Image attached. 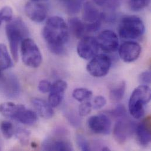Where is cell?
<instances>
[{"label": "cell", "instance_id": "6da1fadb", "mask_svg": "<svg viewBox=\"0 0 151 151\" xmlns=\"http://www.w3.org/2000/svg\"><path fill=\"white\" fill-rule=\"evenodd\" d=\"M42 35L52 53L58 55L65 53V45L69 40V28L63 18L58 16L50 18L43 28Z\"/></svg>", "mask_w": 151, "mask_h": 151}, {"label": "cell", "instance_id": "7a4b0ae2", "mask_svg": "<svg viewBox=\"0 0 151 151\" xmlns=\"http://www.w3.org/2000/svg\"><path fill=\"white\" fill-rule=\"evenodd\" d=\"M5 31L11 55L14 60L17 61L19 46L24 40L28 38V29L21 19L17 18L9 21L6 25Z\"/></svg>", "mask_w": 151, "mask_h": 151}, {"label": "cell", "instance_id": "3957f363", "mask_svg": "<svg viewBox=\"0 0 151 151\" xmlns=\"http://www.w3.org/2000/svg\"><path fill=\"white\" fill-rule=\"evenodd\" d=\"M151 99V88L148 85H141L136 88L129 101V111L131 115L135 119L141 118L145 113L144 106Z\"/></svg>", "mask_w": 151, "mask_h": 151}, {"label": "cell", "instance_id": "277c9868", "mask_svg": "<svg viewBox=\"0 0 151 151\" xmlns=\"http://www.w3.org/2000/svg\"><path fill=\"white\" fill-rule=\"evenodd\" d=\"M145 32V25L142 20L137 16L125 17L121 21L119 27V36L127 40H135Z\"/></svg>", "mask_w": 151, "mask_h": 151}, {"label": "cell", "instance_id": "5b68a950", "mask_svg": "<svg viewBox=\"0 0 151 151\" xmlns=\"http://www.w3.org/2000/svg\"><path fill=\"white\" fill-rule=\"evenodd\" d=\"M21 53L24 64L32 68H36L42 63V57L36 43L30 38H25L21 44Z\"/></svg>", "mask_w": 151, "mask_h": 151}, {"label": "cell", "instance_id": "8992f818", "mask_svg": "<svg viewBox=\"0 0 151 151\" xmlns=\"http://www.w3.org/2000/svg\"><path fill=\"white\" fill-rule=\"evenodd\" d=\"M112 65L111 58L105 54L96 55L86 66L87 71L94 77H102L107 75Z\"/></svg>", "mask_w": 151, "mask_h": 151}, {"label": "cell", "instance_id": "52a82bcc", "mask_svg": "<svg viewBox=\"0 0 151 151\" xmlns=\"http://www.w3.org/2000/svg\"><path fill=\"white\" fill-rule=\"evenodd\" d=\"M136 125L127 118V116L119 119L114 128V137L119 144H123L132 136L135 132Z\"/></svg>", "mask_w": 151, "mask_h": 151}, {"label": "cell", "instance_id": "ba28073f", "mask_svg": "<svg viewBox=\"0 0 151 151\" xmlns=\"http://www.w3.org/2000/svg\"><path fill=\"white\" fill-rule=\"evenodd\" d=\"M99 47L97 40L92 37H85L81 39L77 45V52L79 56L86 60L95 57L98 52Z\"/></svg>", "mask_w": 151, "mask_h": 151}, {"label": "cell", "instance_id": "9c48e42d", "mask_svg": "<svg viewBox=\"0 0 151 151\" xmlns=\"http://www.w3.org/2000/svg\"><path fill=\"white\" fill-rule=\"evenodd\" d=\"M89 129L95 134L107 135L111 129V121L105 114H99L91 116L88 120Z\"/></svg>", "mask_w": 151, "mask_h": 151}, {"label": "cell", "instance_id": "30bf717a", "mask_svg": "<svg viewBox=\"0 0 151 151\" xmlns=\"http://www.w3.org/2000/svg\"><path fill=\"white\" fill-rule=\"evenodd\" d=\"M0 91L6 96L14 98L20 92V85L18 78L12 74H3L0 80Z\"/></svg>", "mask_w": 151, "mask_h": 151}, {"label": "cell", "instance_id": "8fae6325", "mask_svg": "<svg viewBox=\"0 0 151 151\" xmlns=\"http://www.w3.org/2000/svg\"><path fill=\"white\" fill-rule=\"evenodd\" d=\"M97 41L99 48L106 52H114L119 48L118 36L111 30H105L101 32Z\"/></svg>", "mask_w": 151, "mask_h": 151}, {"label": "cell", "instance_id": "7c38bea8", "mask_svg": "<svg viewBox=\"0 0 151 151\" xmlns=\"http://www.w3.org/2000/svg\"><path fill=\"white\" fill-rule=\"evenodd\" d=\"M141 53V45L135 41H127L119 48L120 58L125 63L136 61Z\"/></svg>", "mask_w": 151, "mask_h": 151}, {"label": "cell", "instance_id": "4fadbf2b", "mask_svg": "<svg viewBox=\"0 0 151 151\" xmlns=\"http://www.w3.org/2000/svg\"><path fill=\"white\" fill-rule=\"evenodd\" d=\"M25 12L27 16L32 21L37 23L45 20L47 15V7L37 1L28 2L25 6Z\"/></svg>", "mask_w": 151, "mask_h": 151}, {"label": "cell", "instance_id": "5bb4252c", "mask_svg": "<svg viewBox=\"0 0 151 151\" xmlns=\"http://www.w3.org/2000/svg\"><path fill=\"white\" fill-rule=\"evenodd\" d=\"M44 151H73V148L69 141L61 138H48L42 145Z\"/></svg>", "mask_w": 151, "mask_h": 151}, {"label": "cell", "instance_id": "9a60e30c", "mask_svg": "<svg viewBox=\"0 0 151 151\" xmlns=\"http://www.w3.org/2000/svg\"><path fill=\"white\" fill-rule=\"evenodd\" d=\"M147 121L136 125L135 132L138 143L143 147L148 146L151 141V129Z\"/></svg>", "mask_w": 151, "mask_h": 151}, {"label": "cell", "instance_id": "2e32d148", "mask_svg": "<svg viewBox=\"0 0 151 151\" xmlns=\"http://www.w3.org/2000/svg\"><path fill=\"white\" fill-rule=\"evenodd\" d=\"M37 115L35 112L31 110L27 109L24 105H21L14 118V120L24 125H32L37 122Z\"/></svg>", "mask_w": 151, "mask_h": 151}, {"label": "cell", "instance_id": "e0dca14e", "mask_svg": "<svg viewBox=\"0 0 151 151\" xmlns=\"http://www.w3.org/2000/svg\"><path fill=\"white\" fill-rule=\"evenodd\" d=\"M31 102L37 112L42 118L50 119L54 116V111L52 107L45 101L40 98H32Z\"/></svg>", "mask_w": 151, "mask_h": 151}, {"label": "cell", "instance_id": "ac0fdd59", "mask_svg": "<svg viewBox=\"0 0 151 151\" xmlns=\"http://www.w3.org/2000/svg\"><path fill=\"white\" fill-rule=\"evenodd\" d=\"M83 19L86 24H91L99 21H102L104 18L103 14H101L98 9L91 2H86L84 5L83 9Z\"/></svg>", "mask_w": 151, "mask_h": 151}, {"label": "cell", "instance_id": "d6986e66", "mask_svg": "<svg viewBox=\"0 0 151 151\" xmlns=\"http://www.w3.org/2000/svg\"><path fill=\"white\" fill-rule=\"evenodd\" d=\"M68 26L72 34L78 38H81L86 31L85 24L78 18H70Z\"/></svg>", "mask_w": 151, "mask_h": 151}, {"label": "cell", "instance_id": "ffe728a7", "mask_svg": "<svg viewBox=\"0 0 151 151\" xmlns=\"http://www.w3.org/2000/svg\"><path fill=\"white\" fill-rule=\"evenodd\" d=\"M21 105L6 102L0 104V114L4 116L13 119Z\"/></svg>", "mask_w": 151, "mask_h": 151}, {"label": "cell", "instance_id": "44dd1931", "mask_svg": "<svg viewBox=\"0 0 151 151\" xmlns=\"http://www.w3.org/2000/svg\"><path fill=\"white\" fill-rule=\"evenodd\" d=\"M12 65V61L6 47L0 43V71H3Z\"/></svg>", "mask_w": 151, "mask_h": 151}, {"label": "cell", "instance_id": "7402d4cb", "mask_svg": "<svg viewBox=\"0 0 151 151\" xmlns=\"http://www.w3.org/2000/svg\"><path fill=\"white\" fill-rule=\"evenodd\" d=\"M126 89V83L122 81L115 88L111 89L109 92V99L113 103H118L123 98Z\"/></svg>", "mask_w": 151, "mask_h": 151}, {"label": "cell", "instance_id": "603a6c76", "mask_svg": "<svg viewBox=\"0 0 151 151\" xmlns=\"http://www.w3.org/2000/svg\"><path fill=\"white\" fill-rule=\"evenodd\" d=\"M92 96V92L85 88H76L73 92V98L78 102H83L89 99Z\"/></svg>", "mask_w": 151, "mask_h": 151}, {"label": "cell", "instance_id": "cb8c5ba5", "mask_svg": "<svg viewBox=\"0 0 151 151\" xmlns=\"http://www.w3.org/2000/svg\"><path fill=\"white\" fill-rule=\"evenodd\" d=\"M1 131L6 139H10L14 134V127L12 124L8 121L2 122L1 124Z\"/></svg>", "mask_w": 151, "mask_h": 151}, {"label": "cell", "instance_id": "d4e9b609", "mask_svg": "<svg viewBox=\"0 0 151 151\" xmlns=\"http://www.w3.org/2000/svg\"><path fill=\"white\" fill-rule=\"evenodd\" d=\"M67 86L68 85L65 81L59 79L52 83L50 92L64 95L65 91H66Z\"/></svg>", "mask_w": 151, "mask_h": 151}, {"label": "cell", "instance_id": "484cf974", "mask_svg": "<svg viewBox=\"0 0 151 151\" xmlns=\"http://www.w3.org/2000/svg\"><path fill=\"white\" fill-rule=\"evenodd\" d=\"M13 11L10 6H5L0 9V26L3 22H9L12 20Z\"/></svg>", "mask_w": 151, "mask_h": 151}, {"label": "cell", "instance_id": "4316f807", "mask_svg": "<svg viewBox=\"0 0 151 151\" xmlns=\"http://www.w3.org/2000/svg\"><path fill=\"white\" fill-rule=\"evenodd\" d=\"M150 0H129V6L134 11H139L145 8Z\"/></svg>", "mask_w": 151, "mask_h": 151}, {"label": "cell", "instance_id": "83f0119b", "mask_svg": "<svg viewBox=\"0 0 151 151\" xmlns=\"http://www.w3.org/2000/svg\"><path fill=\"white\" fill-rule=\"evenodd\" d=\"M30 133L26 129H19L16 132V137L20 143L23 145H27L29 139Z\"/></svg>", "mask_w": 151, "mask_h": 151}, {"label": "cell", "instance_id": "f1b7e54d", "mask_svg": "<svg viewBox=\"0 0 151 151\" xmlns=\"http://www.w3.org/2000/svg\"><path fill=\"white\" fill-rule=\"evenodd\" d=\"M95 3L98 5L108 8H115L119 4V0H93Z\"/></svg>", "mask_w": 151, "mask_h": 151}, {"label": "cell", "instance_id": "f546056e", "mask_svg": "<svg viewBox=\"0 0 151 151\" xmlns=\"http://www.w3.org/2000/svg\"><path fill=\"white\" fill-rule=\"evenodd\" d=\"M76 140L78 146L82 151H90L89 145L86 139L83 136L81 135H78L76 136Z\"/></svg>", "mask_w": 151, "mask_h": 151}, {"label": "cell", "instance_id": "4dcf8cb0", "mask_svg": "<svg viewBox=\"0 0 151 151\" xmlns=\"http://www.w3.org/2000/svg\"><path fill=\"white\" fill-rule=\"evenodd\" d=\"M92 105L91 102H85L81 104L79 107V114L81 116L88 115L91 111Z\"/></svg>", "mask_w": 151, "mask_h": 151}, {"label": "cell", "instance_id": "1f68e13d", "mask_svg": "<svg viewBox=\"0 0 151 151\" xmlns=\"http://www.w3.org/2000/svg\"><path fill=\"white\" fill-rule=\"evenodd\" d=\"M112 116L116 119H119L127 116V111L122 105H118L115 109L112 110L110 113Z\"/></svg>", "mask_w": 151, "mask_h": 151}, {"label": "cell", "instance_id": "d6a6232c", "mask_svg": "<svg viewBox=\"0 0 151 151\" xmlns=\"http://www.w3.org/2000/svg\"><path fill=\"white\" fill-rule=\"evenodd\" d=\"M51 85L52 83L45 79L44 80H41L38 84V89L39 90L40 92H41V93H47L48 92L50 91L51 88Z\"/></svg>", "mask_w": 151, "mask_h": 151}, {"label": "cell", "instance_id": "836d02e7", "mask_svg": "<svg viewBox=\"0 0 151 151\" xmlns=\"http://www.w3.org/2000/svg\"><path fill=\"white\" fill-rule=\"evenodd\" d=\"M106 104V99L102 96H96L93 101L92 107L95 109H99L104 107Z\"/></svg>", "mask_w": 151, "mask_h": 151}, {"label": "cell", "instance_id": "e575fe53", "mask_svg": "<svg viewBox=\"0 0 151 151\" xmlns=\"http://www.w3.org/2000/svg\"><path fill=\"white\" fill-rule=\"evenodd\" d=\"M151 74L150 71L143 72L139 77V80L142 85H149L151 83Z\"/></svg>", "mask_w": 151, "mask_h": 151}, {"label": "cell", "instance_id": "d590c367", "mask_svg": "<svg viewBox=\"0 0 151 151\" xmlns=\"http://www.w3.org/2000/svg\"><path fill=\"white\" fill-rule=\"evenodd\" d=\"M2 71H0V80H1V78H2V76H3V74H2Z\"/></svg>", "mask_w": 151, "mask_h": 151}, {"label": "cell", "instance_id": "8d00e7d4", "mask_svg": "<svg viewBox=\"0 0 151 151\" xmlns=\"http://www.w3.org/2000/svg\"><path fill=\"white\" fill-rule=\"evenodd\" d=\"M32 1H37V2H38V1H45V0H32Z\"/></svg>", "mask_w": 151, "mask_h": 151}]
</instances>
